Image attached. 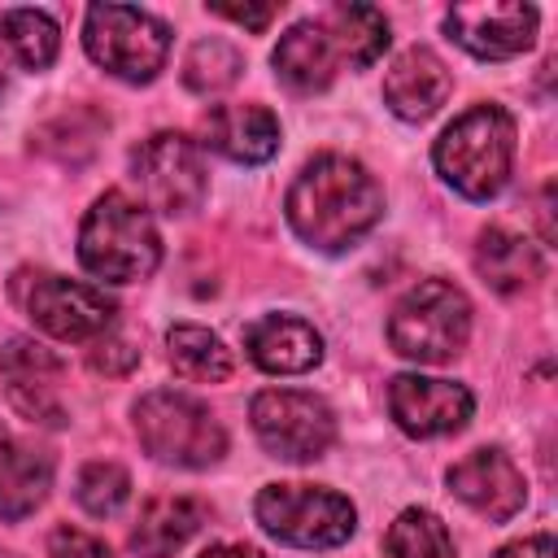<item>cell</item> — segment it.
<instances>
[{
	"label": "cell",
	"instance_id": "obj_1",
	"mask_svg": "<svg viewBox=\"0 0 558 558\" xmlns=\"http://www.w3.org/2000/svg\"><path fill=\"white\" fill-rule=\"evenodd\" d=\"M283 214L310 248L344 253L384 218V187L357 157L323 153L296 170Z\"/></svg>",
	"mask_w": 558,
	"mask_h": 558
},
{
	"label": "cell",
	"instance_id": "obj_2",
	"mask_svg": "<svg viewBox=\"0 0 558 558\" xmlns=\"http://www.w3.org/2000/svg\"><path fill=\"white\" fill-rule=\"evenodd\" d=\"M432 161L458 196L493 201L514 170V118L501 105H471L440 131Z\"/></svg>",
	"mask_w": 558,
	"mask_h": 558
},
{
	"label": "cell",
	"instance_id": "obj_3",
	"mask_svg": "<svg viewBox=\"0 0 558 558\" xmlns=\"http://www.w3.org/2000/svg\"><path fill=\"white\" fill-rule=\"evenodd\" d=\"M78 262L105 283L148 279L161 262V235L144 201H131L126 192L96 196L78 227Z\"/></svg>",
	"mask_w": 558,
	"mask_h": 558
},
{
	"label": "cell",
	"instance_id": "obj_4",
	"mask_svg": "<svg viewBox=\"0 0 558 558\" xmlns=\"http://www.w3.org/2000/svg\"><path fill=\"white\" fill-rule=\"evenodd\" d=\"M466 336H471V301L449 279L414 283L392 305V318H388V344L418 366H440L458 357Z\"/></svg>",
	"mask_w": 558,
	"mask_h": 558
},
{
	"label": "cell",
	"instance_id": "obj_5",
	"mask_svg": "<svg viewBox=\"0 0 558 558\" xmlns=\"http://www.w3.org/2000/svg\"><path fill=\"white\" fill-rule=\"evenodd\" d=\"M135 436L157 462L187 471L214 466L227 453V432L218 414L205 401L174 388H157L135 401Z\"/></svg>",
	"mask_w": 558,
	"mask_h": 558
},
{
	"label": "cell",
	"instance_id": "obj_6",
	"mask_svg": "<svg viewBox=\"0 0 558 558\" xmlns=\"http://www.w3.org/2000/svg\"><path fill=\"white\" fill-rule=\"evenodd\" d=\"M83 48L105 74L153 83L170 57V26L135 4H92L83 17Z\"/></svg>",
	"mask_w": 558,
	"mask_h": 558
},
{
	"label": "cell",
	"instance_id": "obj_7",
	"mask_svg": "<svg viewBox=\"0 0 558 558\" xmlns=\"http://www.w3.org/2000/svg\"><path fill=\"white\" fill-rule=\"evenodd\" d=\"M253 514L266 536L296 549H336L357 527L353 501L323 484H266L253 501Z\"/></svg>",
	"mask_w": 558,
	"mask_h": 558
},
{
	"label": "cell",
	"instance_id": "obj_8",
	"mask_svg": "<svg viewBox=\"0 0 558 558\" xmlns=\"http://www.w3.org/2000/svg\"><path fill=\"white\" fill-rule=\"evenodd\" d=\"M253 432L270 458L283 462H314L336 440V414L323 397L301 388H266L248 405Z\"/></svg>",
	"mask_w": 558,
	"mask_h": 558
},
{
	"label": "cell",
	"instance_id": "obj_9",
	"mask_svg": "<svg viewBox=\"0 0 558 558\" xmlns=\"http://www.w3.org/2000/svg\"><path fill=\"white\" fill-rule=\"evenodd\" d=\"M17 301L39 331H48L52 340H70V344L105 336L118 314V305H113V296H105V288H92V283L65 279V275H48V270L22 275Z\"/></svg>",
	"mask_w": 558,
	"mask_h": 558
},
{
	"label": "cell",
	"instance_id": "obj_10",
	"mask_svg": "<svg viewBox=\"0 0 558 558\" xmlns=\"http://www.w3.org/2000/svg\"><path fill=\"white\" fill-rule=\"evenodd\" d=\"M131 174L140 183L144 209H157V214H192L209 187L201 144L179 131L148 135L131 153Z\"/></svg>",
	"mask_w": 558,
	"mask_h": 558
},
{
	"label": "cell",
	"instance_id": "obj_11",
	"mask_svg": "<svg viewBox=\"0 0 558 558\" xmlns=\"http://www.w3.org/2000/svg\"><path fill=\"white\" fill-rule=\"evenodd\" d=\"M541 13L523 0H471L445 13V31L458 48L480 61H506L536 44Z\"/></svg>",
	"mask_w": 558,
	"mask_h": 558
},
{
	"label": "cell",
	"instance_id": "obj_12",
	"mask_svg": "<svg viewBox=\"0 0 558 558\" xmlns=\"http://www.w3.org/2000/svg\"><path fill=\"white\" fill-rule=\"evenodd\" d=\"M471 410H475V397L458 379H436V375L405 371L388 384V414L397 418V427L405 436H418V440L449 436V432L466 427Z\"/></svg>",
	"mask_w": 558,
	"mask_h": 558
},
{
	"label": "cell",
	"instance_id": "obj_13",
	"mask_svg": "<svg viewBox=\"0 0 558 558\" xmlns=\"http://www.w3.org/2000/svg\"><path fill=\"white\" fill-rule=\"evenodd\" d=\"M445 480L462 506H471L475 514H484L493 523L514 519L527 501V480L501 449H471L466 458H458L449 466Z\"/></svg>",
	"mask_w": 558,
	"mask_h": 558
},
{
	"label": "cell",
	"instance_id": "obj_14",
	"mask_svg": "<svg viewBox=\"0 0 558 558\" xmlns=\"http://www.w3.org/2000/svg\"><path fill=\"white\" fill-rule=\"evenodd\" d=\"M0 379L9 388V401L17 414H26L31 423H48L61 427L65 410L57 401V379H61V357L52 349H44L39 340L13 336L0 349Z\"/></svg>",
	"mask_w": 558,
	"mask_h": 558
},
{
	"label": "cell",
	"instance_id": "obj_15",
	"mask_svg": "<svg viewBox=\"0 0 558 558\" xmlns=\"http://www.w3.org/2000/svg\"><path fill=\"white\" fill-rule=\"evenodd\" d=\"M449 87H453L449 65L432 48L414 44V48L392 57V65L384 74V105L401 122H427L449 100Z\"/></svg>",
	"mask_w": 558,
	"mask_h": 558
},
{
	"label": "cell",
	"instance_id": "obj_16",
	"mask_svg": "<svg viewBox=\"0 0 558 558\" xmlns=\"http://www.w3.org/2000/svg\"><path fill=\"white\" fill-rule=\"evenodd\" d=\"M201 144L235 166H262L279 153V118L266 105H214L201 122Z\"/></svg>",
	"mask_w": 558,
	"mask_h": 558
},
{
	"label": "cell",
	"instance_id": "obj_17",
	"mask_svg": "<svg viewBox=\"0 0 558 558\" xmlns=\"http://www.w3.org/2000/svg\"><path fill=\"white\" fill-rule=\"evenodd\" d=\"M244 353L266 375H305L323 362V336L296 314H266L244 327Z\"/></svg>",
	"mask_w": 558,
	"mask_h": 558
},
{
	"label": "cell",
	"instance_id": "obj_18",
	"mask_svg": "<svg viewBox=\"0 0 558 558\" xmlns=\"http://www.w3.org/2000/svg\"><path fill=\"white\" fill-rule=\"evenodd\" d=\"M275 74L288 92L296 96H314V92H327L331 78L340 74V57H336V44L331 35L323 31V22H296L279 35L275 44Z\"/></svg>",
	"mask_w": 558,
	"mask_h": 558
},
{
	"label": "cell",
	"instance_id": "obj_19",
	"mask_svg": "<svg viewBox=\"0 0 558 558\" xmlns=\"http://www.w3.org/2000/svg\"><path fill=\"white\" fill-rule=\"evenodd\" d=\"M475 270L493 292L514 296L545 275V257L527 235H514L506 227H488L475 240Z\"/></svg>",
	"mask_w": 558,
	"mask_h": 558
},
{
	"label": "cell",
	"instance_id": "obj_20",
	"mask_svg": "<svg viewBox=\"0 0 558 558\" xmlns=\"http://www.w3.org/2000/svg\"><path fill=\"white\" fill-rule=\"evenodd\" d=\"M48 488H52V458L35 445L9 440L0 449V519L17 523L35 514L48 501Z\"/></svg>",
	"mask_w": 558,
	"mask_h": 558
},
{
	"label": "cell",
	"instance_id": "obj_21",
	"mask_svg": "<svg viewBox=\"0 0 558 558\" xmlns=\"http://www.w3.org/2000/svg\"><path fill=\"white\" fill-rule=\"evenodd\" d=\"M205 523V506L192 497H157L140 510V523L131 532V549L140 558H170L179 554L196 527Z\"/></svg>",
	"mask_w": 558,
	"mask_h": 558
},
{
	"label": "cell",
	"instance_id": "obj_22",
	"mask_svg": "<svg viewBox=\"0 0 558 558\" xmlns=\"http://www.w3.org/2000/svg\"><path fill=\"white\" fill-rule=\"evenodd\" d=\"M318 22L336 44L340 65H349V70L375 65L388 48V17L375 4H336Z\"/></svg>",
	"mask_w": 558,
	"mask_h": 558
},
{
	"label": "cell",
	"instance_id": "obj_23",
	"mask_svg": "<svg viewBox=\"0 0 558 558\" xmlns=\"http://www.w3.org/2000/svg\"><path fill=\"white\" fill-rule=\"evenodd\" d=\"M166 353H170V366L183 375V379H196V384H222L231 375V349L209 331V327H196V323H179L166 331Z\"/></svg>",
	"mask_w": 558,
	"mask_h": 558
},
{
	"label": "cell",
	"instance_id": "obj_24",
	"mask_svg": "<svg viewBox=\"0 0 558 558\" xmlns=\"http://www.w3.org/2000/svg\"><path fill=\"white\" fill-rule=\"evenodd\" d=\"M0 44L22 70H48L61 48V31L44 9H9L0 17Z\"/></svg>",
	"mask_w": 558,
	"mask_h": 558
},
{
	"label": "cell",
	"instance_id": "obj_25",
	"mask_svg": "<svg viewBox=\"0 0 558 558\" xmlns=\"http://www.w3.org/2000/svg\"><path fill=\"white\" fill-rule=\"evenodd\" d=\"M384 549H388V558H458L453 541H449V527L423 506H410L392 519V527L384 536Z\"/></svg>",
	"mask_w": 558,
	"mask_h": 558
},
{
	"label": "cell",
	"instance_id": "obj_26",
	"mask_svg": "<svg viewBox=\"0 0 558 558\" xmlns=\"http://www.w3.org/2000/svg\"><path fill=\"white\" fill-rule=\"evenodd\" d=\"M240 65L244 61L227 39H201L183 57V83L196 96H214V92H222V87H231L240 78Z\"/></svg>",
	"mask_w": 558,
	"mask_h": 558
},
{
	"label": "cell",
	"instance_id": "obj_27",
	"mask_svg": "<svg viewBox=\"0 0 558 558\" xmlns=\"http://www.w3.org/2000/svg\"><path fill=\"white\" fill-rule=\"evenodd\" d=\"M74 497L92 519H109L131 497V475L118 462H87L74 480Z\"/></svg>",
	"mask_w": 558,
	"mask_h": 558
},
{
	"label": "cell",
	"instance_id": "obj_28",
	"mask_svg": "<svg viewBox=\"0 0 558 558\" xmlns=\"http://www.w3.org/2000/svg\"><path fill=\"white\" fill-rule=\"evenodd\" d=\"M48 558H113V549L83 527H57L48 536Z\"/></svg>",
	"mask_w": 558,
	"mask_h": 558
},
{
	"label": "cell",
	"instance_id": "obj_29",
	"mask_svg": "<svg viewBox=\"0 0 558 558\" xmlns=\"http://www.w3.org/2000/svg\"><path fill=\"white\" fill-rule=\"evenodd\" d=\"M135 357H140V349H131L126 340H105V336H100V344L92 349V366H96V371H109V375L135 366Z\"/></svg>",
	"mask_w": 558,
	"mask_h": 558
},
{
	"label": "cell",
	"instance_id": "obj_30",
	"mask_svg": "<svg viewBox=\"0 0 558 558\" xmlns=\"http://www.w3.org/2000/svg\"><path fill=\"white\" fill-rule=\"evenodd\" d=\"M214 13H218V17H231V22L248 26V31H262L279 9H275V4H257V9H248V4H214Z\"/></svg>",
	"mask_w": 558,
	"mask_h": 558
},
{
	"label": "cell",
	"instance_id": "obj_31",
	"mask_svg": "<svg viewBox=\"0 0 558 558\" xmlns=\"http://www.w3.org/2000/svg\"><path fill=\"white\" fill-rule=\"evenodd\" d=\"M497 558H554V536L549 532H536V536L510 541V545L497 549Z\"/></svg>",
	"mask_w": 558,
	"mask_h": 558
},
{
	"label": "cell",
	"instance_id": "obj_32",
	"mask_svg": "<svg viewBox=\"0 0 558 558\" xmlns=\"http://www.w3.org/2000/svg\"><path fill=\"white\" fill-rule=\"evenodd\" d=\"M196 558H266V554L253 549V545H209V549L196 554Z\"/></svg>",
	"mask_w": 558,
	"mask_h": 558
},
{
	"label": "cell",
	"instance_id": "obj_33",
	"mask_svg": "<svg viewBox=\"0 0 558 558\" xmlns=\"http://www.w3.org/2000/svg\"><path fill=\"white\" fill-rule=\"evenodd\" d=\"M4 445H9V432H4V427H0V449H4Z\"/></svg>",
	"mask_w": 558,
	"mask_h": 558
},
{
	"label": "cell",
	"instance_id": "obj_34",
	"mask_svg": "<svg viewBox=\"0 0 558 558\" xmlns=\"http://www.w3.org/2000/svg\"><path fill=\"white\" fill-rule=\"evenodd\" d=\"M0 92H4V57H0Z\"/></svg>",
	"mask_w": 558,
	"mask_h": 558
},
{
	"label": "cell",
	"instance_id": "obj_35",
	"mask_svg": "<svg viewBox=\"0 0 558 558\" xmlns=\"http://www.w3.org/2000/svg\"><path fill=\"white\" fill-rule=\"evenodd\" d=\"M0 558H17V554H4V549H0Z\"/></svg>",
	"mask_w": 558,
	"mask_h": 558
}]
</instances>
